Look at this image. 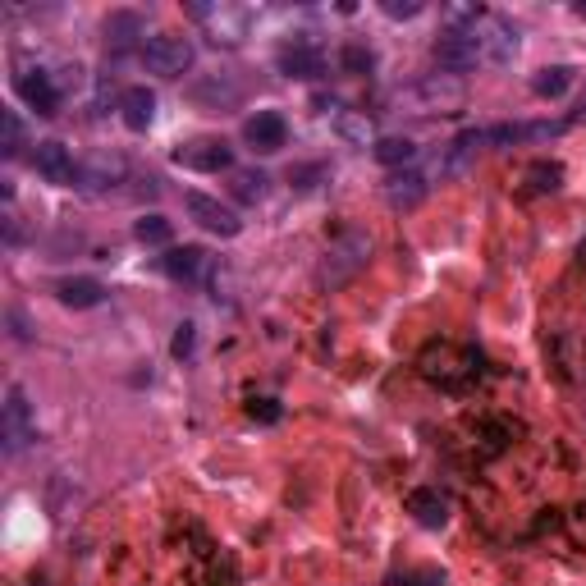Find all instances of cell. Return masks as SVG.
<instances>
[{
	"label": "cell",
	"instance_id": "cell-35",
	"mask_svg": "<svg viewBox=\"0 0 586 586\" xmlns=\"http://www.w3.org/2000/svg\"><path fill=\"white\" fill-rule=\"evenodd\" d=\"M573 10H577V14H582V19H586V0H577V5H573Z\"/></svg>",
	"mask_w": 586,
	"mask_h": 586
},
{
	"label": "cell",
	"instance_id": "cell-7",
	"mask_svg": "<svg viewBox=\"0 0 586 586\" xmlns=\"http://www.w3.org/2000/svg\"><path fill=\"white\" fill-rule=\"evenodd\" d=\"M472 33H477V42H481V55H490L495 65H509L513 55H518V28H513L504 14H481V19L472 23Z\"/></svg>",
	"mask_w": 586,
	"mask_h": 586
},
{
	"label": "cell",
	"instance_id": "cell-20",
	"mask_svg": "<svg viewBox=\"0 0 586 586\" xmlns=\"http://www.w3.org/2000/svg\"><path fill=\"white\" fill-rule=\"evenodd\" d=\"M573 87V65H550V69H541V74L532 78V92L541 101H559Z\"/></svg>",
	"mask_w": 586,
	"mask_h": 586
},
{
	"label": "cell",
	"instance_id": "cell-23",
	"mask_svg": "<svg viewBox=\"0 0 586 586\" xmlns=\"http://www.w3.org/2000/svg\"><path fill=\"white\" fill-rule=\"evenodd\" d=\"M559 184H564V165H554V161L527 165V188L532 193H559Z\"/></svg>",
	"mask_w": 586,
	"mask_h": 586
},
{
	"label": "cell",
	"instance_id": "cell-26",
	"mask_svg": "<svg viewBox=\"0 0 586 586\" xmlns=\"http://www.w3.org/2000/svg\"><path fill=\"white\" fill-rule=\"evenodd\" d=\"M120 174H124V161H106V156H101V161H92L83 174H78V184L83 188H106V184H115Z\"/></svg>",
	"mask_w": 586,
	"mask_h": 586
},
{
	"label": "cell",
	"instance_id": "cell-11",
	"mask_svg": "<svg viewBox=\"0 0 586 586\" xmlns=\"http://www.w3.org/2000/svg\"><path fill=\"white\" fill-rule=\"evenodd\" d=\"M243 138L257 147V152H280L289 142V124H284L280 110H257L248 124H243Z\"/></svg>",
	"mask_w": 586,
	"mask_h": 586
},
{
	"label": "cell",
	"instance_id": "cell-25",
	"mask_svg": "<svg viewBox=\"0 0 586 586\" xmlns=\"http://www.w3.org/2000/svg\"><path fill=\"white\" fill-rule=\"evenodd\" d=\"M133 239L138 243H147V248H165V243H170V220L165 216H142L138 225H133Z\"/></svg>",
	"mask_w": 586,
	"mask_h": 586
},
{
	"label": "cell",
	"instance_id": "cell-16",
	"mask_svg": "<svg viewBox=\"0 0 586 586\" xmlns=\"http://www.w3.org/2000/svg\"><path fill=\"white\" fill-rule=\"evenodd\" d=\"M55 298L65 307H74V312H87V307H97L101 298H106V284L92 280V275H74V280L55 284Z\"/></svg>",
	"mask_w": 586,
	"mask_h": 586
},
{
	"label": "cell",
	"instance_id": "cell-6",
	"mask_svg": "<svg viewBox=\"0 0 586 586\" xmlns=\"http://www.w3.org/2000/svg\"><path fill=\"white\" fill-rule=\"evenodd\" d=\"M184 207L188 216L197 220V225L207 229V234H216V239H239L243 220L234 216V211L220 202V197H207V193H184Z\"/></svg>",
	"mask_w": 586,
	"mask_h": 586
},
{
	"label": "cell",
	"instance_id": "cell-18",
	"mask_svg": "<svg viewBox=\"0 0 586 586\" xmlns=\"http://www.w3.org/2000/svg\"><path fill=\"white\" fill-rule=\"evenodd\" d=\"M481 142H486V129H467V133H458V138L449 142V152H445V161H440V170H445V174H463V170H467V161L477 156Z\"/></svg>",
	"mask_w": 586,
	"mask_h": 586
},
{
	"label": "cell",
	"instance_id": "cell-15",
	"mask_svg": "<svg viewBox=\"0 0 586 586\" xmlns=\"http://www.w3.org/2000/svg\"><path fill=\"white\" fill-rule=\"evenodd\" d=\"M408 513H413L422 527L440 532V527L449 522V500H445V495H440L435 486H422V490H413V495H408Z\"/></svg>",
	"mask_w": 586,
	"mask_h": 586
},
{
	"label": "cell",
	"instance_id": "cell-31",
	"mask_svg": "<svg viewBox=\"0 0 586 586\" xmlns=\"http://www.w3.org/2000/svg\"><path fill=\"white\" fill-rule=\"evenodd\" d=\"M193 344H197V326H193V321H184V326L174 330V339H170V353H174V358H188V353H193Z\"/></svg>",
	"mask_w": 586,
	"mask_h": 586
},
{
	"label": "cell",
	"instance_id": "cell-24",
	"mask_svg": "<svg viewBox=\"0 0 586 586\" xmlns=\"http://www.w3.org/2000/svg\"><path fill=\"white\" fill-rule=\"evenodd\" d=\"M133 37H142V19H138V14H129V10L110 14V19H106V42L110 46H129Z\"/></svg>",
	"mask_w": 586,
	"mask_h": 586
},
{
	"label": "cell",
	"instance_id": "cell-27",
	"mask_svg": "<svg viewBox=\"0 0 586 586\" xmlns=\"http://www.w3.org/2000/svg\"><path fill=\"white\" fill-rule=\"evenodd\" d=\"M193 101H197V106H211V110L234 106V101H239V87H234V83H229V87H220V83H197V87H193Z\"/></svg>",
	"mask_w": 586,
	"mask_h": 586
},
{
	"label": "cell",
	"instance_id": "cell-4",
	"mask_svg": "<svg viewBox=\"0 0 586 586\" xmlns=\"http://www.w3.org/2000/svg\"><path fill=\"white\" fill-rule=\"evenodd\" d=\"M0 440H5V454H23V445L33 440V403L23 394V385L5 390V422H0Z\"/></svg>",
	"mask_w": 586,
	"mask_h": 586
},
{
	"label": "cell",
	"instance_id": "cell-32",
	"mask_svg": "<svg viewBox=\"0 0 586 586\" xmlns=\"http://www.w3.org/2000/svg\"><path fill=\"white\" fill-rule=\"evenodd\" d=\"M380 10H385V19H417L426 5H422V0H385Z\"/></svg>",
	"mask_w": 586,
	"mask_h": 586
},
{
	"label": "cell",
	"instance_id": "cell-8",
	"mask_svg": "<svg viewBox=\"0 0 586 586\" xmlns=\"http://www.w3.org/2000/svg\"><path fill=\"white\" fill-rule=\"evenodd\" d=\"M33 170L55 188H74L78 174H83L74 165V156H69V147L65 142H55V138H46V142H37L33 147Z\"/></svg>",
	"mask_w": 586,
	"mask_h": 586
},
{
	"label": "cell",
	"instance_id": "cell-9",
	"mask_svg": "<svg viewBox=\"0 0 586 586\" xmlns=\"http://www.w3.org/2000/svg\"><path fill=\"white\" fill-rule=\"evenodd\" d=\"M14 92H19L37 115H55V110H60V83H55V74H46V69H28V74H19L14 78Z\"/></svg>",
	"mask_w": 586,
	"mask_h": 586
},
{
	"label": "cell",
	"instance_id": "cell-5",
	"mask_svg": "<svg viewBox=\"0 0 586 586\" xmlns=\"http://www.w3.org/2000/svg\"><path fill=\"white\" fill-rule=\"evenodd\" d=\"M477 60H481V42L472 28H449V33H440V42H435V65L445 69V74H467Z\"/></svg>",
	"mask_w": 586,
	"mask_h": 586
},
{
	"label": "cell",
	"instance_id": "cell-21",
	"mask_svg": "<svg viewBox=\"0 0 586 586\" xmlns=\"http://www.w3.org/2000/svg\"><path fill=\"white\" fill-rule=\"evenodd\" d=\"M266 184H271V179L261 170H229V193L239 197V202H248V207L266 197Z\"/></svg>",
	"mask_w": 586,
	"mask_h": 586
},
{
	"label": "cell",
	"instance_id": "cell-13",
	"mask_svg": "<svg viewBox=\"0 0 586 586\" xmlns=\"http://www.w3.org/2000/svg\"><path fill=\"white\" fill-rule=\"evenodd\" d=\"M559 133H568V120H541V124H495V129H486V142H545V138H559Z\"/></svg>",
	"mask_w": 586,
	"mask_h": 586
},
{
	"label": "cell",
	"instance_id": "cell-29",
	"mask_svg": "<svg viewBox=\"0 0 586 586\" xmlns=\"http://www.w3.org/2000/svg\"><path fill=\"white\" fill-rule=\"evenodd\" d=\"M0 129H5V142H0V152H5V156H19V147H23V124H19V115H14V110H0Z\"/></svg>",
	"mask_w": 586,
	"mask_h": 586
},
{
	"label": "cell",
	"instance_id": "cell-22",
	"mask_svg": "<svg viewBox=\"0 0 586 586\" xmlns=\"http://www.w3.org/2000/svg\"><path fill=\"white\" fill-rule=\"evenodd\" d=\"M371 156H376L380 165H408L417 156V142L413 138H376Z\"/></svg>",
	"mask_w": 586,
	"mask_h": 586
},
{
	"label": "cell",
	"instance_id": "cell-34",
	"mask_svg": "<svg viewBox=\"0 0 586 586\" xmlns=\"http://www.w3.org/2000/svg\"><path fill=\"white\" fill-rule=\"evenodd\" d=\"M577 120H586V92H582V101H577Z\"/></svg>",
	"mask_w": 586,
	"mask_h": 586
},
{
	"label": "cell",
	"instance_id": "cell-10",
	"mask_svg": "<svg viewBox=\"0 0 586 586\" xmlns=\"http://www.w3.org/2000/svg\"><path fill=\"white\" fill-rule=\"evenodd\" d=\"M275 69H280L284 78H303V83H312V78L326 74V55L316 51V46H307V42H293L275 55Z\"/></svg>",
	"mask_w": 586,
	"mask_h": 586
},
{
	"label": "cell",
	"instance_id": "cell-28",
	"mask_svg": "<svg viewBox=\"0 0 586 586\" xmlns=\"http://www.w3.org/2000/svg\"><path fill=\"white\" fill-rule=\"evenodd\" d=\"M422 97L431 101L435 110H449V106H458V101H463V87H458V83H440V78H426Z\"/></svg>",
	"mask_w": 586,
	"mask_h": 586
},
{
	"label": "cell",
	"instance_id": "cell-33",
	"mask_svg": "<svg viewBox=\"0 0 586 586\" xmlns=\"http://www.w3.org/2000/svg\"><path fill=\"white\" fill-rule=\"evenodd\" d=\"M252 417H257V422H280V403L275 399H252Z\"/></svg>",
	"mask_w": 586,
	"mask_h": 586
},
{
	"label": "cell",
	"instance_id": "cell-19",
	"mask_svg": "<svg viewBox=\"0 0 586 586\" xmlns=\"http://www.w3.org/2000/svg\"><path fill=\"white\" fill-rule=\"evenodd\" d=\"M385 197H390V207H417V202L426 197V179L417 170L394 174L390 184H385Z\"/></svg>",
	"mask_w": 586,
	"mask_h": 586
},
{
	"label": "cell",
	"instance_id": "cell-1",
	"mask_svg": "<svg viewBox=\"0 0 586 586\" xmlns=\"http://www.w3.org/2000/svg\"><path fill=\"white\" fill-rule=\"evenodd\" d=\"M367 257H371V239L362 234V229H344L335 243H330V252H326V266H321V284H344V280H353V275L367 266Z\"/></svg>",
	"mask_w": 586,
	"mask_h": 586
},
{
	"label": "cell",
	"instance_id": "cell-30",
	"mask_svg": "<svg viewBox=\"0 0 586 586\" xmlns=\"http://www.w3.org/2000/svg\"><path fill=\"white\" fill-rule=\"evenodd\" d=\"M344 69L348 74H367V69H376V55L367 46H344Z\"/></svg>",
	"mask_w": 586,
	"mask_h": 586
},
{
	"label": "cell",
	"instance_id": "cell-17",
	"mask_svg": "<svg viewBox=\"0 0 586 586\" xmlns=\"http://www.w3.org/2000/svg\"><path fill=\"white\" fill-rule=\"evenodd\" d=\"M161 266H165V275H170V280L193 284L197 275H202V266H207V252L193 248V243H188V248H170L161 257Z\"/></svg>",
	"mask_w": 586,
	"mask_h": 586
},
{
	"label": "cell",
	"instance_id": "cell-2",
	"mask_svg": "<svg viewBox=\"0 0 586 586\" xmlns=\"http://www.w3.org/2000/svg\"><path fill=\"white\" fill-rule=\"evenodd\" d=\"M142 65L152 69L161 78H184L188 69L197 65V51L188 37H174V33H156L142 42Z\"/></svg>",
	"mask_w": 586,
	"mask_h": 586
},
{
	"label": "cell",
	"instance_id": "cell-12",
	"mask_svg": "<svg viewBox=\"0 0 586 586\" xmlns=\"http://www.w3.org/2000/svg\"><path fill=\"white\" fill-rule=\"evenodd\" d=\"M197 19H207L211 23V33H216V42L234 46L243 42V33H248V14L243 10H225V5H193Z\"/></svg>",
	"mask_w": 586,
	"mask_h": 586
},
{
	"label": "cell",
	"instance_id": "cell-14",
	"mask_svg": "<svg viewBox=\"0 0 586 586\" xmlns=\"http://www.w3.org/2000/svg\"><path fill=\"white\" fill-rule=\"evenodd\" d=\"M120 120L129 124L133 133H147L156 120V92L152 87H129L120 97Z\"/></svg>",
	"mask_w": 586,
	"mask_h": 586
},
{
	"label": "cell",
	"instance_id": "cell-3",
	"mask_svg": "<svg viewBox=\"0 0 586 586\" xmlns=\"http://www.w3.org/2000/svg\"><path fill=\"white\" fill-rule=\"evenodd\" d=\"M170 161L197 174H220V170H234V147L225 138H193L184 147H174Z\"/></svg>",
	"mask_w": 586,
	"mask_h": 586
}]
</instances>
